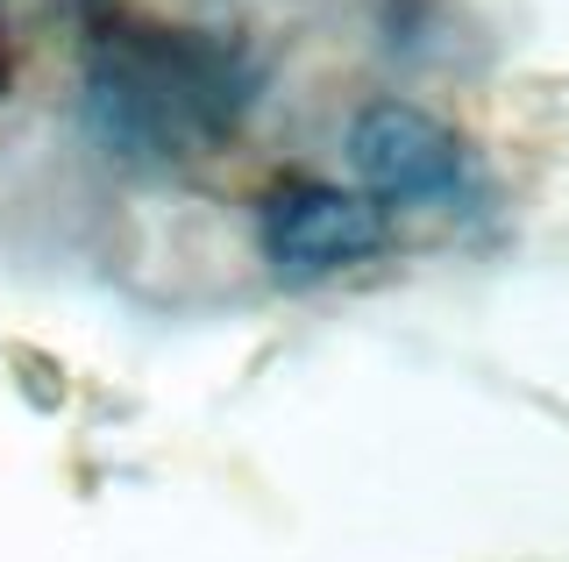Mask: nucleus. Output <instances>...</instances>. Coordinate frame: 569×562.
Masks as SVG:
<instances>
[{"mask_svg":"<svg viewBox=\"0 0 569 562\" xmlns=\"http://www.w3.org/2000/svg\"><path fill=\"white\" fill-rule=\"evenodd\" d=\"M263 93L257 50L228 29L164 22L142 8H100L86 29V136L142 171H171L221 150Z\"/></svg>","mask_w":569,"mask_h":562,"instance_id":"nucleus-1","label":"nucleus"},{"mask_svg":"<svg viewBox=\"0 0 569 562\" xmlns=\"http://www.w3.org/2000/svg\"><path fill=\"white\" fill-rule=\"evenodd\" d=\"M257 250L271 263V278L284 285H320L335 271L391 250V214L378 192L356 185H320V179H292L257 207Z\"/></svg>","mask_w":569,"mask_h":562,"instance_id":"nucleus-2","label":"nucleus"},{"mask_svg":"<svg viewBox=\"0 0 569 562\" xmlns=\"http://www.w3.org/2000/svg\"><path fill=\"white\" fill-rule=\"evenodd\" d=\"M349 164H356V179L378 192V200H399V207H449L477 179L462 136L449 129V121L406 108V100H378V108L356 114Z\"/></svg>","mask_w":569,"mask_h":562,"instance_id":"nucleus-3","label":"nucleus"},{"mask_svg":"<svg viewBox=\"0 0 569 562\" xmlns=\"http://www.w3.org/2000/svg\"><path fill=\"white\" fill-rule=\"evenodd\" d=\"M8 79H14V50H8V29H0V93H8Z\"/></svg>","mask_w":569,"mask_h":562,"instance_id":"nucleus-4","label":"nucleus"}]
</instances>
